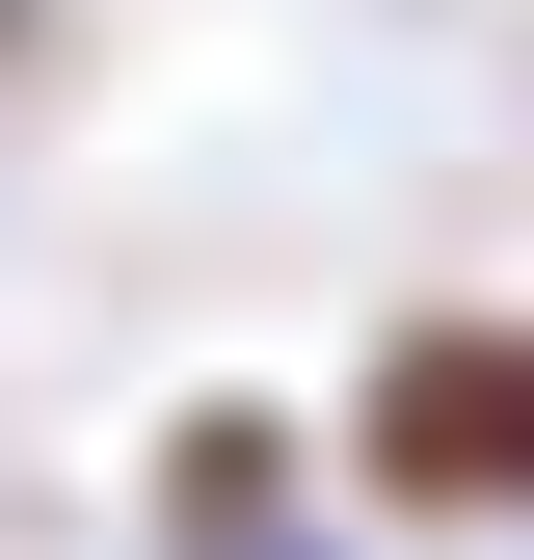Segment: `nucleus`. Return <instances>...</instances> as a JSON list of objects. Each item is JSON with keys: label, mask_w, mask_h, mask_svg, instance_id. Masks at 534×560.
I'll use <instances>...</instances> for the list:
<instances>
[{"label": "nucleus", "mask_w": 534, "mask_h": 560, "mask_svg": "<svg viewBox=\"0 0 534 560\" xmlns=\"http://www.w3.org/2000/svg\"><path fill=\"white\" fill-rule=\"evenodd\" d=\"M134 534H161V560H267V534H321V428H294L267 374H187L161 454H134Z\"/></svg>", "instance_id": "2"}, {"label": "nucleus", "mask_w": 534, "mask_h": 560, "mask_svg": "<svg viewBox=\"0 0 534 560\" xmlns=\"http://www.w3.org/2000/svg\"><path fill=\"white\" fill-rule=\"evenodd\" d=\"M321 480L374 534H534V294H400L321 400Z\"/></svg>", "instance_id": "1"}, {"label": "nucleus", "mask_w": 534, "mask_h": 560, "mask_svg": "<svg viewBox=\"0 0 534 560\" xmlns=\"http://www.w3.org/2000/svg\"><path fill=\"white\" fill-rule=\"evenodd\" d=\"M54 54H81V0H0V107H27V81H54Z\"/></svg>", "instance_id": "3"}, {"label": "nucleus", "mask_w": 534, "mask_h": 560, "mask_svg": "<svg viewBox=\"0 0 534 560\" xmlns=\"http://www.w3.org/2000/svg\"><path fill=\"white\" fill-rule=\"evenodd\" d=\"M267 560H374V534H267Z\"/></svg>", "instance_id": "4"}]
</instances>
